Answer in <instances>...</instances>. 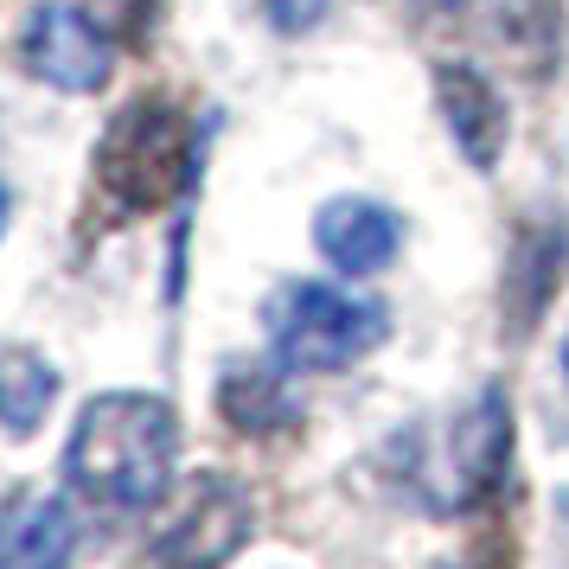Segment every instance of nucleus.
<instances>
[{
	"label": "nucleus",
	"mask_w": 569,
	"mask_h": 569,
	"mask_svg": "<svg viewBox=\"0 0 569 569\" xmlns=\"http://www.w3.org/2000/svg\"><path fill=\"white\" fill-rule=\"evenodd\" d=\"M506 461H512V403L506 390H487L455 429V499L480 506L506 480Z\"/></svg>",
	"instance_id": "obj_7"
},
{
	"label": "nucleus",
	"mask_w": 569,
	"mask_h": 569,
	"mask_svg": "<svg viewBox=\"0 0 569 569\" xmlns=\"http://www.w3.org/2000/svg\"><path fill=\"white\" fill-rule=\"evenodd\" d=\"M78 550L71 506L52 492H20L0 506V569H64Z\"/></svg>",
	"instance_id": "obj_6"
},
{
	"label": "nucleus",
	"mask_w": 569,
	"mask_h": 569,
	"mask_svg": "<svg viewBox=\"0 0 569 569\" xmlns=\"http://www.w3.org/2000/svg\"><path fill=\"white\" fill-rule=\"evenodd\" d=\"M116 7H122V13H116V20H122V27H129V32H141V13H148V7H154V0H116Z\"/></svg>",
	"instance_id": "obj_13"
},
{
	"label": "nucleus",
	"mask_w": 569,
	"mask_h": 569,
	"mask_svg": "<svg viewBox=\"0 0 569 569\" xmlns=\"http://www.w3.org/2000/svg\"><path fill=\"white\" fill-rule=\"evenodd\" d=\"M20 52H27V71L32 78L58 83V90H71V97H90V90H103L109 83V32L78 13V7H32L27 32H20Z\"/></svg>",
	"instance_id": "obj_5"
},
{
	"label": "nucleus",
	"mask_w": 569,
	"mask_h": 569,
	"mask_svg": "<svg viewBox=\"0 0 569 569\" xmlns=\"http://www.w3.org/2000/svg\"><path fill=\"white\" fill-rule=\"evenodd\" d=\"M313 243L346 276H378L397 257V218L378 199H333V206H320V218H313Z\"/></svg>",
	"instance_id": "obj_8"
},
{
	"label": "nucleus",
	"mask_w": 569,
	"mask_h": 569,
	"mask_svg": "<svg viewBox=\"0 0 569 569\" xmlns=\"http://www.w3.org/2000/svg\"><path fill=\"white\" fill-rule=\"evenodd\" d=\"M563 378H569V339H563Z\"/></svg>",
	"instance_id": "obj_15"
},
{
	"label": "nucleus",
	"mask_w": 569,
	"mask_h": 569,
	"mask_svg": "<svg viewBox=\"0 0 569 569\" xmlns=\"http://www.w3.org/2000/svg\"><path fill=\"white\" fill-rule=\"evenodd\" d=\"M250 543V492L231 473H199L186 506L148 543L154 569H224Z\"/></svg>",
	"instance_id": "obj_4"
},
{
	"label": "nucleus",
	"mask_w": 569,
	"mask_h": 569,
	"mask_svg": "<svg viewBox=\"0 0 569 569\" xmlns=\"http://www.w3.org/2000/svg\"><path fill=\"white\" fill-rule=\"evenodd\" d=\"M436 90H441V109H448V129L461 141V154L473 167H492L499 148H506V103H499V90L473 64H441Z\"/></svg>",
	"instance_id": "obj_9"
},
{
	"label": "nucleus",
	"mask_w": 569,
	"mask_h": 569,
	"mask_svg": "<svg viewBox=\"0 0 569 569\" xmlns=\"http://www.w3.org/2000/svg\"><path fill=\"white\" fill-rule=\"evenodd\" d=\"M224 416H231L237 429H276V422H288L282 378L262 371V365H231V378H224Z\"/></svg>",
	"instance_id": "obj_11"
},
{
	"label": "nucleus",
	"mask_w": 569,
	"mask_h": 569,
	"mask_svg": "<svg viewBox=\"0 0 569 569\" xmlns=\"http://www.w3.org/2000/svg\"><path fill=\"white\" fill-rule=\"evenodd\" d=\"M385 327L390 320L378 301H352L327 282H301L276 308V359L288 371H346L385 339Z\"/></svg>",
	"instance_id": "obj_3"
},
{
	"label": "nucleus",
	"mask_w": 569,
	"mask_h": 569,
	"mask_svg": "<svg viewBox=\"0 0 569 569\" xmlns=\"http://www.w3.org/2000/svg\"><path fill=\"white\" fill-rule=\"evenodd\" d=\"M173 448H180V429L160 397L109 390L97 403H83L71 448H64V473L103 512H148L173 480Z\"/></svg>",
	"instance_id": "obj_1"
},
{
	"label": "nucleus",
	"mask_w": 569,
	"mask_h": 569,
	"mask_svg": "<svg viewBox=\"0 0 569 569\" xmlns=\"http://www.w3.org/2000/svg\"><path fill=\"white\" fill-rule=\"evenodd\" d=\"M269 13H276V27L301 32V27H313V20L327 13V0H269Z\"/></svg>",
	"instance_id": "obj_12"
},
{
	"label": "nucleus",
	"mask_w": 569,
	"mask_h": 569,
	"mask_svg": "<svg viewBox=\"0 0 569 569\" xmlns=\"http://www.w3.org/2000/svg\"><path fill=\"white\" fill-rule=\"evenodd\" d=\"M52 397H58V371L39 352H27V346L0 352V422L13 436H32L39 416L52 410Z\"/></svg>",
	"instance_id": "obj_10"
},
{
	"label": "nucleus",
	"mask_w": 569,
	"mask_h": 569,
	"mask_svg": "<svg viewBox=\"0 0 569 569\" xmlns=\"http://www.w3.org/2000/svg\"><path fill=\"white\" fill-rule=\"evenodd\" d=\"M192 180V129L173 103H129L97 141V186L116 211H154Z\"/></svg>",
	"instance_id": "obj_2"
},
{
	"label": "nucleus",
	"mask_w": 569,
	"mask_h": 569,
	"mask_svg": "<svg viewBox=\"0 0 569 569\" xmlns=\"http://www.w3.org/2000/svg\"><path fill=\"white\" fill-rule=\"evenodd\" d=\"M0 231H7V186H0Z\"/></svg>",
	"instance_id": "obj_14"
}]
</instances>
